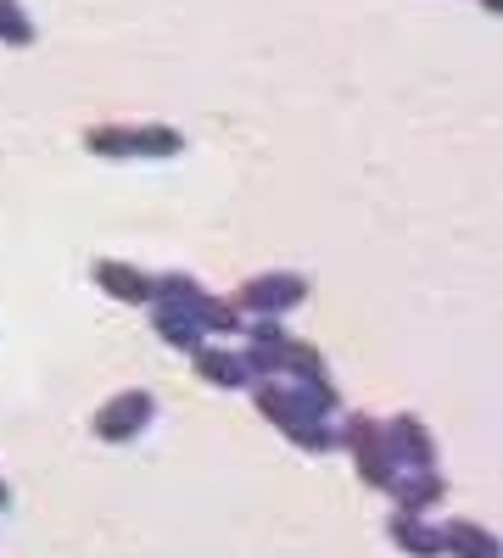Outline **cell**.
Here are the masks:
<instances>
[{
  "label": "cell",
  "instance_id": "ba28073f",
  "mask_svg": "<svg viewBox=\"0 0 503 558\" xmlns=\"http://www.w3.org/2000/svg\"><path fill=\"white\" fill-rule=\"evenodd\" d=\"M392 492H397V514H426L447 486L436 470H415V475H392Z\"/></svg>",
  "mask_w": 503,
  "mask_h": 558
},
{
  "label": "cell",
  "instance_id": "3957f363",
  "mask_svg": "<svg viewBox=\"0 0 503 558\" xmlns=\"http://www.w3.org/2000/svg\"><path fill=\"white\" fill-rule=\"evenodd\" d=\"M146 425H152V391H118L96 413V436L101 441H134Z\"/></svg>",
  "mask_w": 503,
  "mask_h": 558
},
{
  "label": "cell",
  "instance_id": "277c9868",
  "mask_svg": "<svg viewBox=\"0 0 503 558\" xmlns=\"http://www.w3.org/2000/svg\"><path fill=\"white\" fill-rule=\"evenodd\" d=\"M386 447H392L397 463H415V470H436V441H431V430L420 425L415 413H397V418H392V425H386Z\"/></svg>",
  "mask_w": 503,
  "mask_h": 558
},
{
  "label": "cell",
  "instance_id": "9a60e30c",
  "mask_svg": "<svg viewBox=\"0 0 503 558\" xmlns=\"http://www.w3.org/2000/svg\"><path fill=\"white\" fill-rule=\"evenodd\" d=\"M280 336H286V330H280L274 318H258V324H252V341H280Z\"/></svg>",
  "mask_w": 503,
  "mask_h": 558
},
{
  "label": "cell",
  "instance_id": "6da1fadb",
  "mask_svg": "<svg viewBox=\"0 0 503 558\" xmlns=\"http://www.w3.org/2000/svg\"><path fill=\"white\" fill-rule=\"evenodd\" d=\"M347 447H352V458H358V481H370V486H392L397 458H392V447H386V430H381V425H370V418H352V425H347Z\"/></svg>",
  "mask_w": 503,
  "mask_h": 558
},
{
  "label": "cell",
  "instance_id": "8992f818",
  "mask_svg": "<svg viewBox=\"0 0 503 558\" xmlns=\"http://www.w3.org/2000/svg\"><path fill=\"white\" fill-rule=\"evenodd\" d=\"M196 368H202V380L218 386V391H236L252 380V368L241 352H224V347H196Z\"/></svg>",
  "mask_w": 503,
  "mask_h": 558
},
{
  "label": "cell",
  "instance_id": "4fadbf2b",
  "mask_svg": "<svg viewBox=\"0 0 503 558\" xmlns=\"http://www.w3.org/2000/svg\"><path fill=\"white\" fill-rule=\"evenodd\" d=\"M84 146L96 151V157H134V146H129V129H118V123L89 129V134H84Z\"/></svg>",
  "mask_w": 503,
  "mask_h": 558
},
{
  "label": "cell",
  "instance_id": "7a4b0ae2",
  "mask_svg": "<svg viewBox=\"0 0 503 558\" xmlns=\"http://www.w3.org/2000/svg\"><path fill=\"white\" fill-rule=\"evenodd\" d=\"M302 296H308V279L302 274H258V279H247V286H241L236 307H252V313L274 318V313L297 307Z\"/></svg>",
  "mask_w": 503,
  "mask_h": 558
},
{
  "label": "cell",
  "instance_id": "30bf717a",
  "mask_svg": "<svg viewBox=\"0 0 503 558\" xmlns=\"http://www.w3.org/2000/svg\"><path fill=\"white\" fill-rule=\"evenodd\" d=\"M392 542L403 547V553H415V558H442V536L420 520V514H392Z\"/></svg>",
  "mask_w": 503,
  "mask_h": 558
},
{
  "label": "cell",
  "instance_id": "52a82bcc",
  "mask_svg": "<svg viewBox=\"0 0 503 558\" xmlns=\"http://www.w3.org/2000/svg\"><path fill=\"white\" fill-rule=\"evenodd\" d=\"M436 536H442V553H453V558H498V536L476 520H453Z\"/></svg>",
  "mask_w": 503,
  "mask_h": 558
},
{
  "label": "cell",
  "instance_id": "7c38bea8",
  "mask_svg": "<svg viewBox=\"0 0 503 558\" xmlns=\"http://www.w3.org/2000/svg\"><path fill=\"white\" fill-rule=\"evenodd\" d=\"M196 324H202V330H213V336H236V330H241L236 296H202V302H196Z\"/></svg>",
  "mask_w": 503,
  "mask_h": 558
},
{
  "label": "cell",
  "instance_id": "5bb4252c",
  "mask_svg": "<svg viewBox=\"0 0 503 558\" xmlns=\"http://www.w3.org/2000/svg\"><path fill=\"white\" fill-rule=\"evenodd\" d=\"M0 39L7 45H34V23L23 12V0H0Z\"/></svg>",
  "mask_w": 503,
  "mask_h": 558
},
{
  "label": "cell",
  "instance_id": "2e32d148",
  "mask_svg": "<svg viewBox=\"0 0 503 558\" xmlns=\"http://www.w3.org/2000/svg\"><path fill=\"white\" fill-rule=\"evenodd\" d=\"M12 502V492H7V481H0V508H7Z\"/></svg>",
  "mask_w": 503,
  "mask_h": 558
},
{
  "label": "cell",
  "instance_id": "8fae6325",
  "mask_svg": "<svg viewBox=\"0 0 503 558\" xmlns=\"http://www.w3.org/2000/svg\"><path fill=\"white\" fill-rule=\"evenodd\" d=\"M129 146H134V157H179L185 134L168 123H141V129H129Z\"/></svg>",
  "mask_w": 503,
  "mask_h": 558
},
{
  "label": "cell",
  "instance_id": "5b68a950",
  "mask_svg": "<svg viewBox=\"0 0 503 558\" xmlns=\"http://www.w3.org/2000/svg\"><path fill=\"white\" fill-rule=\"evenodd\" d=\"M96 286L107 291V296H118V302H152V279L134 268V263H118V257H101L96 263Z\"/></svg>",
  "mask_w": 503,
  "mask_h": 558
},
{
  "label": "cell",
  "instance_id": "9c48e42d",
  "mask_svg": "<svg viewBox=\"0 0 503 558\" xmlns=\"http://www.w3.org/2000/svg\"><path fill=\"white\" fill-rule=\"evenodd\" d=\"M157 336L179 352H196L202 347V324H196V307H173V302H157Z\"/></svg>",
  "mask_w": 503,
  "mask_h": 558
},
{
  "label": "cell",
  "instance_id": "e0dca14e",
  "mask_svg": "<svg viewBox=\"0 0 503 558\" xmlns=\"http://www.w3.org/2000/svg\"><path fill=\"white\" fill-rule=\"evenodd\" d=\"M481 7H487V12H498V0H481Z\"/></svg>",
  "mask_w": 503,
  "mask_h": 558
}]
</instances>
